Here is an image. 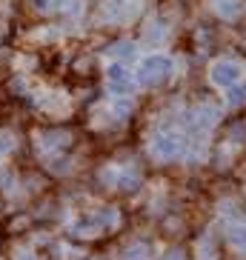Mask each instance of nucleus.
Here are the masks:
<instances>
[{
  "label": "nucleus",
  "instance_id": "obj_6",
  "mask_svg": "<svg viewBox=\"0 0 246 260\" xmlns=\"http://www.w3.org/2000/svg\"><path fill=\"white\" fill-rule=\"evenodd\" d=\"M215 9L221 17H235L240 12V0H218Z\"/></svg>",
  "mask_w": 246,
  "mask_h": 260
},
{
  "label": "nucleus",
  "instance_id": "obj_1",
  "mask_svg": "<svg viewBox=\"0 0 246 260\" xmlns=\"http://www.w3.org/2000/svg\"><path fill=\"white\" fill-rule=\"evenodd\" d=\"M169 75H172V60L161 57V54L143 60V66H140V83L143 86H161Z\"/></svg>",
  "mask_w": 246,
  "mask_h": 260
},
{
  "label": "nucleus",
  "instance_id": "obj_12",
  "mask_svg": "<svg viewBox=\"0 0 246 260\" xmlns=\"http://www.w3.org/2000/svg\"><path fill=\"white\" fill-rule=\"evenodd\" d=\"M20 260H38V257H32V254H23V257H20Z\"/></svg>",
  "mask_w": 246,
  "mask_h": 260
},
{
  "label": "nucleus",
  "instance_id": "obj_8",
  "mask_svg": "<svg viewBox=\"0 0 246 260\" xmlns=\"http://www.w3.org/2000/svg\"><path fill=\"white\" fill-rule=\"evenodd\" d=\"M112 54H115V57H132V54H135V46H132V43H117V49H112Z\"/></svg>",
  "mask_w": 246,
  "mask_h": 260
},
{
  "label": "nucleus",
  "instance_id": "obj_9",
  "mask_svg": "<svg viewBox=\"0 0 246 260\" xmlns=\"http://www.w3.org/2000/svg\"><path fill=\"white\" fill-rule=\"evenodd\" d=\"M243 100H246V86H243V89H240V86H238V89H232V94H229V103H232V106H240Z\"/></svg>",
  "mask_w": 246,
  "mask_h": 260
},
{
  "label": "nucleus",
  "instance_id": "obj_3",
  "mask_svg": "<svg viewBox=\"0 0 246 260\" xmlns=\"http://www.w3.org/2000/svg\"><path fill=\"white\" fill-rule=\"evenodd\" d=\"M240 80V66L232 60H223V63H215L212 69V83L215 86H235Z\"/></svg>",
  "mask_w": 246,
  "mask_h": 260
},
{
  "label": "nucleus",
  "instance_id": "obj_4",
  "mask_svg": "<svg viewBox=\"0 0 246 260\" xmlns=\"http://www.w3.org/2000/svg\"><path fill=\"white\" fill-rule=\"evenodd\" d=\"M106 77H109V86H112V92H117V94L132 92V75H129V69H123V66H112Z\"/></svg>",
  "mask_w": 246,
  "mask_h": 260
},
{
  "label": "nucleus",
  "instance_id": "obj_11",
  "mask_svg": "<svg viewBox=\"0 0 246 260\" xmlns=\"http://www.w3.org/2000/svg\"><path fill=\"white\" fill-rule=\"evenodd\" d=\"M163 260H183V252H180V249H172V252L166 254Z\"/></svg>",
  "mask_w": 246,
  "mask_h": 260
},
{
  "label": "nucleus",
  "instance_id": "obj_10",
  "mask_svg": "<svg viewBox=\"0 0 246 260\" xmlns=\"http://www.w3.org/2000/svg\"><path fill=\"white\" fill-rule=\"evenodd\" d=\"M12 146H15V138H9V135H0V157L12 152Z\"/></svg>",
  "mask_w": 246,
  "mask_h": 260
},
{
  "label": "nucleus",
  "instance_id": "obj_5",
  "mask_svg": "<svg viewBox=\"0 0 246 260\" xmlns=\"http://www.w3.org/2000/svg\"><path fill=\"white\" fill-rule=\"evenodd\" d=\"M120 260H149V246L146 243H132L123 249Z\"/></svg>",
  "mask_w": 246,
  "mask_h": 260
},
{
  "label": "nucleus",
  "instance_id": "obj_2",
  "mask_svg": "<svg viewBox=\"0 0 246 260\" xmlns=\"http://www.w3.org/2000/svg\"><path fill=\"white\" fill-rule=\"evenodd\" d=\"M152 152L158 154V157H163V160H172V157H177V154L183 152V138H177V135H155L152 140Z\"/></svg>",
  "mask_w": 246,
  "mask_h": 260
},
{
  "label": "nucleus",
  "instance_id": "obj_7",
  "mask_svg": "<svg viewBox=\"0 0 246 260\" xmlns=\"http://www.w3.org/2000/svg\"><path fill=\"white\" fill-rule=\"evenodd\" d=\"M195 123H198V126H212V123H215V109L200 106L198 112H195Z\"/></svg>",
  "mask_w": 246,
  "mask_h": 260
}]
</instances>
